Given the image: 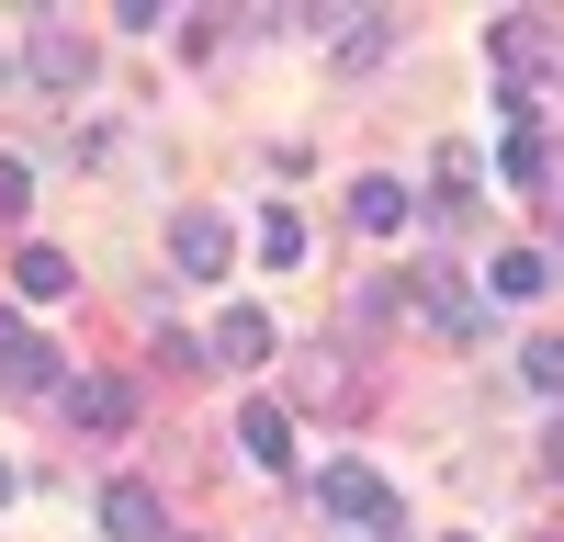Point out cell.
Returning <instances> with one entry per match:
<instances>
[{"label": "cell", "mask_w": 564, "mask_h": 542, "mask_svg": "<svg viewBox=\"0 0 564 542\" xmlns=\"http://www.w3.org/2000/svg\"><path fill=\"white\" fill-rule=\"evenodd\" d=\"M0 384H12V395H68V361L45 350V328L12 316V305H0Z\"/></svg>", "instance_id": "cell-1"}, {"label": "cell", "mask_w": 564, "mask_h": 542, "mask_svg": "<svg viewBox=\"0 0 564 542\" xmlns=\"http://www.w3.org/2000/svg\"><path fill=\"white\" fill-rule=\"evenodd\" d=\"M316 497H327V509H339L350 531H395V486L372 475L361 452H350V464H327V475H316Z\"/></svg>", "instance_id": "cell-2"}, {"label": "cell", "mask_w": 564, "mask_h": 542, "mask_svg": "<svg viewBox=\"0 0 564 542\" xmlns=\"http://www.w3.org/2000/svg\"><path fill=\"white\" fill-rule=\"evenodd\" d=\"M23 68H34L45 90H90V34H79V23H34Z\"/></svg>", "instance_id": "cell-3"}, {"label": "cell", "mask_w": 564, "mask_h": 542, "mask_svg": "<svg viewBox=\"0 0 564 542\" xmlns=\"http://www.w3.org/2000/svg\"><path fill=\"white\" fill-rule=\"evenodd\" d=\"M68 419H79L90 441L135 430V384H124V373H68Z\"/></svg>", "instance_id": "cell-4"}, {"label": "cell", "mask_w": 564, "mask_h": 542, "mask_svg": "<svg viewBox=\"0 0 564 542\" xmlns=\"http://www.w3.org/2000/svg\"><path fill=\"white\" fill-rule=\"evenodd\" d=\"M170 260L193 271V283H226V260H238V238H226V215H204V204H193V215L170 226Z\"/></svg>", "instance_id": "cell-5"}, {"label": "cell", "mask_w": 564, "mask_h": 542, "mask_svg": "<svg viewBox=\"0 0 564 542\" xmlns=\"http://www.w3.org/2000/svg\"><path fill=\"white\" fill-rule=\"evenodd\" d=\"M204 361H226V373H260V361H271V316H260V305H226L215 339H204Z\"/></svg>", "instance_id": "cell-6"}, {"label": "cell", "mask_w": 564, "mask_h": 542, "mask_svg": "<svg viewBox=\"0 0 564 542\" xmlns=\"http://www.w3.org/2000/svg\"><path fill=\"white\" fill-rule=\"evenodd\" d=\"M238 452H249L260 475H294V419H282L271 395H249V406H238Z\"/></svg>", "instance_id": "cell-7"}, {"label": "cell", "mask_w": 564, "mask_h": 542, "mask_svg": "<svg viewBox=\"0 0 564 542\" xmlns=\"http://www.w3.org/2000/svg\"><path fill=\"white\" fill-rule=\"evenodd\" d=\"M406 215H417L406 181H384V170H361V181H350V226H361V238H395Z\"/></svg>", "instance_id": "cell-8"}, {"label": "cell", "mask_w": 564, "mask_h": 542, "mask_svg": "<svg viewBox=\"0 0 564 542\" xmlns=\"http://www.w3.org/2000/svg\"><path fill=\"white\" fill-rule=\"evenodd\" d=\"M417 316H430L441 339H486V328H497V305L463 294V283H417Z\"/></svg>", "instance_id": "cell-9"}, {"label": "cell", "mask_w": 564, "mask_h": 542, "mask_svg": "<svg viewBox=\"0 0 564 542\" xmlns=\"http://www.w3.org/2000/svg\"><path fill=\"white\" fill-rule=\"evenodd\" d=\"M531 294H553V260L542 249H497L486 260V305H531Z\"/></svg>", "instance_id": "cell-10"}, {"label": "cell", "mask_w": 564, "mask_h": 542, "mask_svg": "<svg viewBox=\"0 0 564 542\" xmlns=\"http://www.w3.org/2000/svg\"><path fill=\"white\" fill-rule=\"evenodd\" d=\"M102 531H113V542H159L170 520H159V497H148V486H102Z\"/></svg>", "instance_id": "cell-11"}, {"label": "cell", "mask_w": 564, "mask_h": 542, "mask_svg": "<svg viewBox=\"0 0 564 542\" xmlns=\"http://www.w3.org/2000/svg\"><path fill=\"white\" fill-rule=\"evenodd\" d=\"M12 283H23L34 305H57V294L79 283V271H68V249H23V260H12Z\"/></svg>", "instance_id": "cell-12"}, {"label": "cell", "mask_w": 564, "mask_h": 542, "mask_svg": "<svg viewBox=\"0 0 564 542\" xmlns=\"http://www.w3.org/2000/svg\"><path fill=\"white\" fill-rule=\"evenodd\" d=\"M520 384H531L542 406H564V339H553V328H542V339L520 350Z\"/></svg>", "instance_id": "cell-13"}, {"label": "cell", "mask_w": 564, "mask_h": 542, "mask_svg": "<svg viewBox=\"0 0 564 542\" xmlns=\"http://www.w3.org/2000/svg\"><path fill=\"white\" fill-rule=\"evenodd\" d=\"M294 260H305V215L271 204V215H260V271H294Z\"/></svg>", "instance_id": "cell-14"}, {"label": "cell", "mask_w": 564, "mask_h": 542, "mask_svg": "<svg viewBox=\"0 0 564 542\" xmlns=\"http://www.w3.org/2000/svg\"><path fill=\"white\" fill-rule=\"evenodd\" d=\"M542 159H553L542 136H531V124H508V148H497V170H508V181H542Z\"/></svg>", "instance_id": "cell-15"}, {"label": "cell", "mask_w": 564, "mask_h": 542, "mask_svg": "<svg viewBox=\"0 0 564 542\" xmlns=\"http://www.w3.org/2000/svg\"><path fill=\"white\" fill-rule=\"evenodd\" d=\"M406 294H417V283H361V294H350V328H384Z\"/></svg>", "instance_id": "cell-16"}, {"label": "cell", "mask_w": 564, "mask_h": 542, "mask_svg": "<svg viewBox=\"0 0 564 542\" xmlns=\"http://www.w3.org/2000/svg\"><path fill=\"white\" fill-rule=\"evenodd\" d=\"M384 45H395V34H384V12H361V34H339V57H350V68H372Z\"/></svg>", "instance_id": "cell-17"}, {"label": "cell", "mask_w": 564, "mask_h": 542, "mask_svg": "<svg viewBox=\"0 0 564 542\" xmlns=\"http://www.w3.org/2000/svg\"><path fill=\"white\" fill-rule=\"evenodd\" d=\"M23 193H34V170H23V159H0V215H23Z\"/></svg>", "instance_id": "cell-18"}, {"label": "cell", "mask_w": 564, "mask_h": 542, "mask_svg": "<svg viewBox=\"0 0 564 542\" xmlns=\"http://www.w3.org/2000/svg\"><path fill=\"white\" fill-rule=\"evenodd\" d=\"M542 475H564V419H553V430H542Z\"/></svg>", "instance_id": "cell-19"}, {"label": "cell", "mask_w": 564, "mask_h": 542, "mask_svg": "<svg viewBox=\"0 0 564 542\" xmlns=\"http://www.w3.org/2000/svg\"><path fill=\"white\" fill-rule=\"evenodd\" d=\"M12 486H23V475H12V464H0V509H12Z\"/></svg>", "instance_id": "cell-20"}, {"label": "cell", "mask_w": 564, "mask_h": 542, "mask_svg": "<svg viewBox=\"0 0 564 542\" xmlns=\"http://www.w3.org/2000/svg\"><path fill=\"white\" fill-rule=\"evenodd\" d=\"M452 542H463V531H452Z\"/></svg>", "instance_id": "cell-21"}]
</instances>
